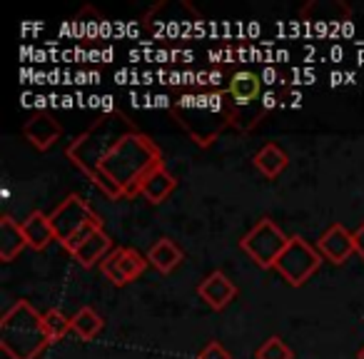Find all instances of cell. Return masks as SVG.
<instances>
[{
  "label": "cell",
  "instance_id": "6da1fadb",
  "mask_svg": "<svg viewBox=\"0 0 364 359\" xmlns=\"http://www.w3.org/2000/svg\"><path fill=\"white\" fill-rule=\"evenodd\" d=\"M162 165V152L145 132L132 130L105 152L92 183L110 200L137 198L140 185L155 167Z\"/></svg>",
  "mask_w": 364,
  "mask_h": 359
},
{
  "label": "cell",
  "instance_id": "7a4b0ae2",
  "mask_svg": "<svg viewBox=\"0 0 364 359\" xmlns=\"http://www.w3.org/2000/svg\"><path fill=\"white\" fill-rule=\"evenodd\" d=\"M50 344L43 314L28 299H18L0 319V347L11 359H36Z\"/></svg>",
  "mask_w": 364,
  "mask_h": 359
},
{
  "label": "cell",
  "instance_id": "3957f363",
  "mask_svg": "<svg viewBox=\"0 0 364 359\" xmlns=\"http://www.w3.org/2000/svg\"><path fill=\"white\" fill-rule=\"evenodd\" d=\"M172 115L190 132V137L203 147L213 145L215 137L228 125H232L225 92H210V95H205V92H200V95L188 92V95H182L172 105Z\"/></svg>",
  "mask_w": 364,
  "mask_h": 359
},
{
  "label": "cell",
  "instance_id": "277c9868",
  "mask_svg": "<svg viewBox=\"0 0 364 359\" xmlns=\"http://www.w3.org/2000/svg\"><path fill=\"white\" fill-rule=\"evenodd\" d=\"M132 130H137V127L130 117L122 115V112H110V115H102L100 120L92 122L82 135H77L68 145L65 152L73 165L92 180L97 172V165L105 157V152Z\"/></svg>",
  "mask_w": 364,
  "mask_h": 359
},
{
  "label": "cell",
  "instance_id": "5b68a950",
  "mask_svg": "<svg viewBox=\"0 0 364 359\" xmlns=\"http://www.w3.org/2000/svg\"><path fill=\"white\" fill-rule=\"evenodd\" d=\"M259 87H262L259 75L250 70L235 73L232 80H230V90H228L230 120L240 130H250L259 117L267 115L262 97H259Z\"/></svg>",
  "mask_w": 364,
  "mask_h": 359
},
{
  "label": "cell",
  "instance_id": "8992f818",
  "mask_svg": "<svg viewBox=\"0 0 364 359\" xmlns=\"http://www.w3.org/2000/svg\"><path fill=\"white\" fill-rule=\"evenodd\" d=\"M289 237L282 232L279 225H274V220L262 218L242 240L240 247L252 257L255 264H259L262 269H274V262L279 259V254L284 252Z\"/></svg>",
  "mask_w": 364,
  "mask_h": 359
},
{
  "label": "cell",
  "instance_id": "52a82bcc",
  "mask_svg": "<svg viewBox=\"0 0 364 359\" xmlns=\"http://www.w3.org/2000/svg\"><path fill=\"white\" fill-rule=\"evenodd\" d=\"M322 254L319 250H314L307 240H302L299 235L289 237L284 252L279 254V259L274 262V269L282 274V279H287L292 287H302L309 277L319 269Z\"/></svg>",
  "mask_w": 364,
  "mask_h": 359
},
{
  "label": "cell",
  "instance_id": "ba28073f",
  "mask_svg": "<svg viewBox=\"0 0 364 359\" xmlns=\"http://www.w3.org/2000/svg\"><path fill=\"white\" fill-rule=\"evenodd\" d=\"M50 225L55 230V240H60V245H65L82 227H87V225H102V220L92 213L90 205L80 195H68L50 213Z\"/></svg>",
  "mask_w": 364,
  "mask_h": 359
},
{
  "label": "cell",
  "instance_id": "9c48e42d",
  "mask_svg": "<svg viewBox=\"0 0 364 359\" xmlns=\"http://www.w3.org/2000/svg\"><path fill=\"white\" fill-rule=\"evenodd\" d=\"M147 254H140L132 247H117L100 262V272L110 279L115 287H125L137 279L147 267Z\"/></svg>",
  "mask_w": 364,
  "mask_h": 359
},
{
  "label": "cell",
  "instance_id": "30bf717a",
  "mask_svg": "<svg viewBox=\"0 0 364 359\" xmlns=\"http://www.w3.org/2000/svg\"><path fill=\"white\" fill-rule=\"evenodd\" d=\"M317 250L324 259L332 264H342L354 252V232H349L344 225H329L327 232L319 237Z\"/></svg>",
  "mask_w": 364,
  "mask_h": 359
},
{
  "label": "cell",
  "instance_id": "8fae6325",
  "mask_svg": "<svg viewBox=\"0 0 364 359\" xmlns=\"http://www.w3.org/2000/svg\"><path fill=\"white\" fill-rule=\"evenodd\" d=\"M198 294L208 302V307L225 309L235 297H237V287H235L232 279H230L228 274L215 269V272H210L208 277L200 282Z\"/></svg>",
  "mask_w": 364,
  "mask_h": 359
},
{
  "label": "cell",
  "instance_id": "7c38bea8",
  "mask_svg": "<svg viewBox=\"0 0 364 359\" xmlns=\"http://www.w3.org/2000/svg\"><path fill=\"white\" fill-rule=\"evenodd\" d=\"M23 135H26V140H31L33 147L48 150V147L55 145V140L63 135V130H60V125L53 120V115H48V112H36V115L23 125Z\"/></svg>",
  "mask_w": 364,
  "mask_h": 359
},
{
  "label": "cell",
  "instance_id": "4fadbf2b",
  "mask_svg": "<svg viewBox=\"0 0 364 359\" xmlns=\"http://www.w3.org/2000/svg\"><path fill=\"white\" fill-rule=\"evenodd\" d=\"M26 247L28 240L26 232H23V223H16L11 215H3L0 218V259L13 262Z\"/></svg>",
  "mask_w": 364,
  "mask_h": 359
},
{
  "label": "cell",
  "instance_id": "5bb4252c",
  "mask_svg": "<svg viewBox=\"0 0 364 359\" xmlns=\"http://www.w3.org/2000/svg\"><path fill=\"white\" fill-rule=\"evenodd\" d=\"M175 188H177V180L172 177V172H167V167L160 165V167H155V170H152L145 180H142L140 195L147 200V203L160 205V203H165V200L170 198V193Z\"/></svg>",
  "mask_w": 364,
  "mask_h": 359
},
{
  "label": "cell",
  "instance_id": "9a60e30c",
  "mask_svg": "<svg viewBox=\"0 0 364 359\" xmlns=\"http://www.w3.org/2000/svg\"><path fill=\"white\" fill-rule=\"evenodd\" d=\"M23 232H26V240H28V247L33 250H46L48 245L55 240V230H53L50 225V215L41 213V210H36V213H31L26 220H23Z\"/></svg>",
  "mask_w": 364,
  "mask_h": 359
},
{
  "label": "cell",
  "instance_id": "2e32d148",
  "mask_svg": "<svg viewBox=\"0 0 364 359\" xmlns=\"http://www.w3.org/2000/svg\"><path fill=\"white\" fill-rule=\"evenodd\" d=\"M110 252H112V240H110V235L100 227L80 245V250H77L73 257H75V262L80 264V267H92V264L102 262Z\"/></svg>",
  "mask_w": 364,
  "mask_h": 359
},
{
  "label": "cell",
  "instance_id": "e0dca14e",
  "mask_svg": "<svg viewBox=\"0 0 364 359\" xmlns=\"http://www.w3.org/2000/svg\"><path fill=\"white\" fill-rule=\"evenodd\" d=\"M182 257H185L182 250L177 247L170 237H160L157 242L150 245V250H147V262H150L152 267L162 274H170L172 269L182 262Z\"/></svg>",
  "mask_w": 364,
  "mask_h": 359
},
{
  "label": "cell",
  "instance_id": "ac0fdd59",
  "mask_svg": "<svg viewBox=\"0 0 364 359\" xmlns=\"http://www.w3.org/2000/svg\"><path fill=\"white\" fill-rule=\"evenodd\" d=\"M287 165H289L287 152H284L277 142H267V145L255 155V167H257L267 180L279 177L284 170H287Z\"/></svg>",
  "mask_w": 364,
  "mask_h": 359
},
{
  "label": "cell",
  "instance_id": "d6986e66",
  "mask_svg": "<svg viewBox=\"0 0 364 359\" xmlns=\"http://www.w3.org/2000/svg\"><path fill=\"white\" fill-rule=\"evenodd\" d=\"M70 327L77 337L85 339V342H90V339H95L97 334L102 332V317L92 307H80L70 317Z\"/></svg>",
  "mask_w": 364,
  "mask_h": 359
},
{
  "label": "cell",
  "instance_id": "ffe728a7",
  "mask_svg": "<svg viewBox=\"0 0 364 359\" xmlns=\"http://www.w3.org/2000/svg\"><path fill=\"white\" fill-rule=\"evenodd\" d=\"M43 322H46V329H48V337H50V342H58V339H63L68 332H73L70 317H65L60 309H48V312L43 314Z\"/></svg>",
  "mask_w": 364,
  "mask_h": 359
},
{
  "label": "cell",
  "instance_id": "44dd1931",
  "mask_svg": "<svg viewBox=\"0 0 364 359\" xmlns=\"http://www.w3.org/2000/svg\"><path fill=\"white\" fill-rule=\"evenodd\" d=\"M292 357H294L292 349L279 337H269L267 342L255 352V359H292Z\"/></svg>",
  "mask_w": 364,
  "mask_h": 359
},
{
  "label": "cell",
  "instance_id": "7402d4cb",
  "mask_svg": "<svg viewBox=\"0 0 364 359\" xmlns=\"http://www.w3.org/2000/svg\"><path fill=\"white\" fill-rule=\"evenodd\" d=\"M100 227H102V225H87V227H82L80 232H75V235H73V237L68 240V242L63 245V247H65V250H68V252H70V254H75L77 250H80V245L85 242V240L90 237V235L95 232V230H100Z\"/></svg>",
  "mask_w": 364,
  "mask_h": 359
},
{
  "label": "cell",
  "instance_id": "603a6c76",
  "mask_svg": "<svg viewBox=\"0 0 364 359\" xmlns=\"http://www.w3.org/2000/svg\"><path fill=\"white\" fill-rule=\"evenodd\" d=\"M198 359H232V357H230V352L223 347V344L213 339V342L205 344V349L198 354Z\"/></svg>",
  "mask_w": 364,
  "mask_h": 359
},
{
  "label": "cell",
  "instance_id": "cb8c5ba5",
  "mask_svg": "<svg viewBox=\"0 0 364 359\" xmlns=\"http://www.w3.org/2000/svg\"><path fill=\"white\" fill-rule=\"evenodd\" d=\"M354 252H357L359 257L364 259V223L359 225L357 230H354Z\"/></svg>",
  "mask_w": 364,
  "mask_h": 359
},
{
  "label": "cell",
  "instance_id": "d4e9b609",
  "mask_svg": "<svg viewBox=\"0 0 364 359\" xmlns=\"http://www.w3.org/2000/svg\"><path fill=\"white\" fill-rule=\"evenodd\" d=\"M357 359H364V347L359 349V354H357Z\"/></svg>",
  "mask_w": 364,
  "mask_h": 359
}]
</instances>
